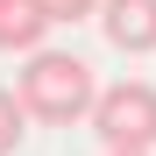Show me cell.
I'll use <instances>...</instances> for the list:
<instances>
[{
    "label": "cell",
    "instance_id": "obj_1",
    "mask_svg": "<svg viewBox=\"0 0 156 156\" xmlns=\"http://www.w3.org/2000/svg\"><path fill=\"white\" fill-rule=\"evenodd\" d=\"M14 92H21V107H29V121H43V128H71V121H92L99 78H92L85 57H71V50H36Z\"/></svg>",
    "mask_w": 156,
    "mask_h": 156
},
{
    "label": "cell",
    "instance_id": "obj_3",
    "mask_svg": "<svg viewBox=\"0 0 156 156\" xmlns=\"http://www.w3.org/2000/svg\"><path fill=\"white\" fill-rule=\"evenodd\" d=\"M99 29L121 57L156 50V0H99Z\"/></svg>",
    "mask_w": 156,
    "mask_h": 156
},
{
    "label": "cell",
    "instance_id": "obj_7",
    "mask_svg": "<svg viewBox=\"0 0 156 156\" xmlns=\"http://www.w3.org/2000/svg\"><path fill=\"white\" fill-rule=\"evenodd\" d=\"M107 156H156V149H107Z\"/></svg>",
    "mask_w": 156,
    "mask_h": 156
},
{
    "label": "cell",
    "instance_id": "obj_2",
    "mask_svg": "<svg viewBox=\"0 0 156 156\" xmlns=\"http://www.w3.org/2000/svg\"><path fill=\"white\" fill-rule=\"evenodd\" d=\"M92 135L107 142V149H156V85H149V78L99 85V99H92Z\"/></svg>",
    "mask_w": 156,
    "mask_h": 156
},
{
    "label": "cell",
    "instance_id": "obj_6",
    "mask_svg": "<svg viewBox=\"0 0 156 156\" xmlns=\"http://www.w3.org/2000/svg\"><path fill=\"white\" fill-rule=\"evenodd\" d=\"M50 21H99V0H43Z\"/></svg>",
    "mask_w": 156,
    "mask_h": 156
},
{
    "label": "cell",
    "instance_id": "obj_4",
    "mask_svg": "<svg viewBox=\"0 0 156 156\" xmlns=\"http://www.w3.org/2000/svg\"><path fill=\"white\" fill-rule=\"evenodd\" d=\"M50 29H57V21L43 14V0H0V50H14V57H36Z\"/></svg>",
    "mask_w": 156,
    "mask_h": 156
},
{
    "label": "cell",
    "instance_id": "obj_5",
    "mask_svg": "<svg viewBox=\"0 0 156 156\" xmlns=\"http://www.w3.org/2000/svg\"><path fill=\"white\" fill-rule=\"evenodd\" d=\"M21 135H29V107H21V92L0 85V156H14V149H21Z\"/></svg>",
    "mask_w": 156,
    "mask_h": 156
}]
</instances>
